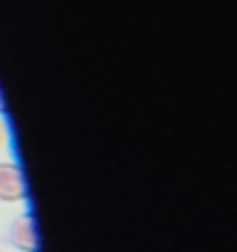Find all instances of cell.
Segmentation results:
<instances>
[{"label": "cell", "instance_id": "1", "mask_svg": "<svg viewBox=\"0 0 237 252\" xmlns=\"http://www.w3.org/2000/svg\"><path fill=\"white\" fill-rule=\"evenodd\" d=\"M28 198V186L23 168L13 161L0 163V200L3 203H20Z\"/></svg>", "mask_w": 237, "mask_h": 252}, {"label": "cell", "instance_id": "2", "mask_svg": "<svg viewBox=\"0 0 237 252\" xmlns=\"http://www.w3.org/2000/svg\"><path fill=\"white\" fill-rule=\"evenodd\" d=\"M8 240L15 250L20 252H37V230H35V218L30 213L18 215L10 227H8Z\"/></svg>", "mask_w": 237, "mask_h": 252}, {"label": "cell", "instance_id": "3", "mask_svg": "<svg viewBox=\"0 0 237 252\" xmlns=\"http://www.w3.org/2000/svg\"><path fill=\"white\" fill-rule=\"evenodd\" d=\"M0 144H3V126H0Z\"/></svg>", "mask_w": 237, "mask_h": 252}, {"label": "cell", "instance_id": "4", "mask_svg": "<svg viewBox=\"0 0 237 252\" xmlns=\"http://www.w3.org/2000/svg\"><path fill=\"white\" fill-rule=\"evenodd\" d=\"M0 114H3V99H0Z\"/></svg>", "mask_w": 237, "mask_h": 252}]
</instances>
